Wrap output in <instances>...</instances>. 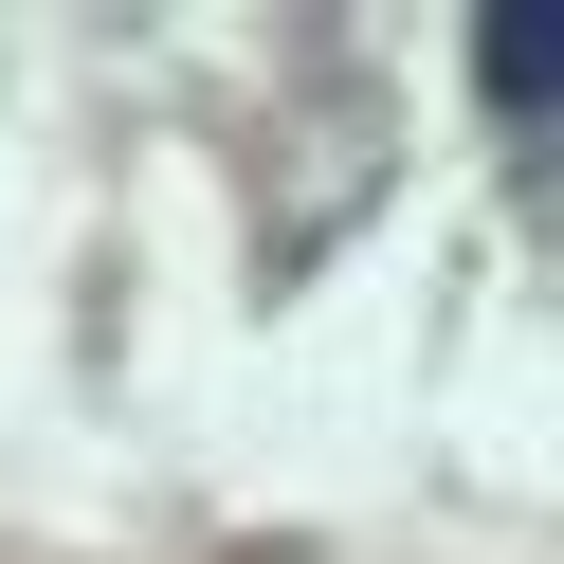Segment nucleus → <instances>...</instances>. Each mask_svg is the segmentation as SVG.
I'll list each match as a JSON object with an SVG mask.
<instances>
[{"label":"nucleus","instance_id":"nucleus-1","mask_svg":"<svg viewBox=\"0 0 564 564\" xmlns=\"http://www.w3.org/2000/svg\"><path fill=\"white\" fill-rule=\"evenodd\" d=\"M474 91H491V110H546V91H564V19L491 0V19H474Z\"/></svg>","mask_w":564,"mask_h":564}]
</instances>
